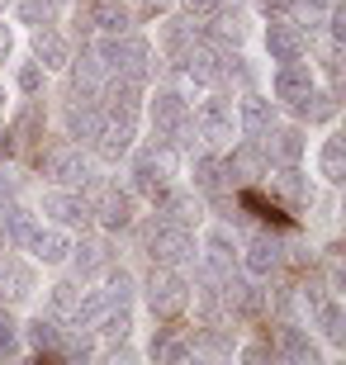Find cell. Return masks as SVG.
<instances>
[{"label":"cell","mask_w":346,"mask_h":365,"mask_svg":"<svg viewBox=\"0 0 346 365\" xmlns=\"http://www.w3.org/2000/svg\"><path fill=\"white\" fill-rule=\"evenodd\" d=\"M138 237H143V252L152 257V266H185L200 252L195 228H180V223H171V218H161V214L147 218L143 228H138Z\"/></svg>","instance_id":"1"},{"label":"cell","mask_w":346,"mask_h":365,"mask_svg":"<svg viewBox=\"0 0 346 365\" xmlns=\"http://www.w3.org/2000/svg\"><path fill=\"white\" fill-rule=\"evenodd\" d=\"M95 57H100L105 76H128L138 86L152 76V48H147V38H138L133 29L128 34H105L100 48H95Z\"/></svg>","instance_id":"2"},{"label":"cell","mask_w":346,"mask_h":365,"mask_svg":"<svg viewBox=\"0 0 346 365\" xmlns=\"http://www.w3.org/2000/svg\"><path fill=\"white\" fill-rule=\"evenodd\" d=\"M86 200H91L95 218H100V228L105 232H123V228H133V218H138V200H133V190H123L119 180H86Z\"/></svg>","instance_id":"3"},{"label":"cell","mask_w":346,"mask_h":365,"mask_svg":"<svg viewBox=\"0 0 346 365\" xmlns=\"http://www.w3.org/2000/svg\"><path fill=\"white\" fill-rule=\"evenodd\" d=\"M143 299H147V309H152V318L171 323L190 304V280L180 275V266H152V275L143 280Z\"/></svg>","instance_id":"4"},{"label":"cell","mask_w":346,"mask_h":365,"mask_svg":"<svg viewBox=\"0 0 346 365\" xmlns=\"http://www.w3.org/2000/svg\"><path fill=\"white\" fill-rule=\"evenodd\" d=\"M147 114H152V133L166 148H185L190 138V100L175 86H161L152 100H147Z\"/></svg>","instance_id":"5"},{"label":"cell","mask_w":346,"mask_h":365,"mask_svg":"<svg viewBox=\"0 0 346 365\" xmlns=\"http://www.w3.org/2000/svg\"><path fill=\"white\" fill-rule=\"evenodd\" d=\"M190 123H195L200 138H209V143H233V138H238V109H233V95H223L218 86H213V91L200 100V109L190 114Z\"/></svg>","instance_id":"6"},{"label":"cell","mask_w":346,"mask_h":365,"mask_svg":"<svg viewBox=\"0 0 346 365\" xmlns=\"http://www.w3.org/2000/svg\"><path fill=\"white\" fill-rule=\"evenodd\" d=\"M43 214L53 218L57 228H86V223L95 218V209H91V200H86V190L57 185V190L43 195Z\"/></svg>","instance_id":"7"},{"label":"cell","mask_w":346,"mask_h":365,"mask_svg":"<svg viewBox=\"0 0 346 365\" xmlns=\"http://www.w3.org/2000/svg\"><path fill=\"white\" fill-rule=\"evenodd\" d=\"M161 185H171V148L166 143H157V148H147L133 157V195L157 200Z\"/></svg>","instance_id":"8"},{"label":"cell","mask_w":346,"mask_h":365,"mask_svg":"<svg viewBox=\"0 0 346 365\" xmlns=\"http://www.w3.org/2000/svg\"><path fill=\"white\" fill-rule=\"evenodd\" d=\"M228 166V185H252V180L270 176V157L261 143H252V138H242V143H233V152L223 157Z\"/></svg>","instance_id":"9"},{"label":"cell","mask_w":346,"mask_h":365,"mask_svg":"<svg viewBox=\"0 0 346 365\" xmlns=\"http://www.w3.org/2000/svg\"><path fill=\"white\" fill-rule=\"evenodd\" d=\"M242 266H247V275H256V280H270V275L285 266V242L266 228L252 232V237H247V252H242Z\"/></svg>","instance_id":"10"},{"label":"cell","mask_w":346,"mask_h":365,"mask_svg":"<svg viewBox=\"0 0 346 365\" xmlns=\"http://www.w3.org/2000/svg\"><path fill=\"white\" fill-rule=\"evenodd\" d=\"M157 214H161V218H171V223H180V228H200L204 200L195 195V190L161 185V190H157Z\"/></svg>","instance_id":"11"},{"label":"cell","mask_w":346,"mask_h":365,"mask_svg":"<svg viewBox=\"0 0 346 365\" xmlns=\"http://www.w3.org/2000/svg\"><path fill=\"white\" fill-rule=\"evenodd\" d=\"M71 261H76V275L86 284V280H100L119 261V252H114L109 237H81V242H71Z\"/></svg>","instance_id":"12"},{"label":"cell","mask_w":346,"mask_h":365,"mask_svg":"<svg viewBox=\"0 0 346 365\" xmlns=\"http://www.w3.org/2000/svg\"><path fill=\"white\" fill-rule=\"evenodd\" d=\"M313 86H318V76H313V67H308L304 57H299V62H275V76H270L275 100L299 105V100H308V91H313Z\"/></svg>","instance_id":"13"},{"label":"cell","mask_w":346,"mask_h":365,"mask_svg":"<svg viewBox=\"0 0 346 365\" xmlns=\"http://www.w3.org/2000/svg\"><path fill=\"white\" fill-rule=\"evenodd\" d=\"M266 53L270 62H299L308 53V34L294 19H266Z\"/></svg>","instance_id":"14"},{"label":"cell","mask_w":346,"mask_h":365,"mask_svg":"<svg viewBox=\"0 0 346 365\" xmlns=\"http://www.w3.org/2000/svg\"><path fill=\"white\" fill-rule=\"evenodd\" d=\"M190 171H195V176H190V185H195V195H200L204 204L223 200L228 190H233V185H228V166H223V157H218V152H200Z\"/></svg>","instance_id":"15"},{"label":"cell","mask_w":346,"mask_h":365,"mask_svg":"<svg viewBox=\"0 0 346 365\" xmlns=\"http://www.w3.org/2000/svg\"><path fill=\"white\" fill-rule=\"evenodd\" d=\"M43 171L57 180V185H86L91 180V166H86V157H81L76 143H62V148H53L48 157H43Z\"/></svg>","instance_id":"16"},{"label":"cell","mask_w":346,"mask_h":365,"mask_svg":"<svg viewBox=\"0 0 346 365\" xmlns=\"http://www.w3.org/2000/svg\"><path fill=\"white\" fill-rule=\"evenodd\" d=\"M100 123H105V109H100V100H86V95H71L67 105V143H95V133H100Z\"/></svg>","instance_id":"17"},{"label":"cell","mask_w":346,"mask_h":365,"mask_svg":"<svg viewBox=\"0 0 346 365\" xmlns=\"http://www.w3.org/2000/svg\"><path fill=\"white\" fill-rule=\"evenodd\" d=\"M86 24L95 34H128L133 29V10L123 5V0H86Z\"/></svg>","instance_id":"18"},{"label":"cell","mask_w":346,"mask_h":365,"mask_svg":"<svg viewBox=\"0 0 346 365\" xmlns=\"http://www.w3.org/2000/svg\"><path fill=\"white\" fill-rule=\"evenodd\" d=\"M0 232H5V247H14V252H24V247L34 242V232H39V218L29 214L24 204L5 200V204H0Z\"/></svg>","instance_id":"19"},{"label":"cell","mask_w":346,"mask_h":365,"mask_svg":"<svg viewBox=\"0 0 346 365\" xmlns=\"http://www.w3.org/2000/svg\"><path fill=\"white\" fill-rule=\"evenodd\" d=\"M133 133H138V123L105 119V123H100V133H95V143H91V148L100 152V162H119V157H128V152H133Z\"/></svg>","instance_id":"20"},{"label":"cell","mask_w":346,"mask_h":365,"mask_svg":"<svg viewBox=\"0 0 346 365\" xmlns=\"http://www.w3.org/2000/svg\"><path fill=\"white\" fill-rule=\"evenodd\" d=\"M275 128V109H270L266 95H242L238 105V133H247L252 143H261V138Z\"/></svg>","instance_id":"21"},{"label":"cell","mask_w":346,"mask_h":365,"mask_svg":"<svg viewBox=\"0 0 346 365\" xmlns=\"http://www.w3.org/2000/svg\"><path fill=\"white\" fill-rule=\"evenodd\" d=\"M34 62H39L43 71H67L71 62V43L57 34V29H34Z\"/></svg>","instance_id":"22"},{"label":"cell","mask_w":346,"mask_h":365,"mask_svg":"<svg viewBox=\"0 0 346 365\" xmlns=\"http://www.w3.org/2000/svg\"><path fill=\"white\" fill-rule=\"evenodd\" d=\"M275 356H285V361H294V365H313L318 361V346H313V337H308L299 323H280V332H275Z\"/></svg>","instance_id":"23"},{"label":"cell","mask_w":346,"mask_h":365,"mask_svg":"<svg viewBox=\"0 0 346 365\" xmlns=\"http://www.w3.org/2000/svg\"><path fill=\"white\" fill-rule=\"evenodd\" d=\"M308 313H313V323H318V332L332 346H342L346 341V313H342V299L337 294H318L313 304H308Z\"/></svg>","instance_id":"24"},{"label":"cell","mask_w":346,"mask_h":365,"mask_svg":"<svg viewBox=\"0 0 346 365\" xmlns=\"http://www.w3.org/2000/svg\"><path fill=\"white\" fill-rule=\"evenodd\" d=\"M34 261H43V266H62V261L71 257V237L62 228H43L39 223V232H34V242L24 247Z\"/></svg>","instance_id":"25"},{"label":"cell","mask_w":346,"mask_h":365,"mask_svg":"<svg viewBox=\"0 0 346 365\" xmlns=\"http://www.w3.org/2000/svg\"><path fill=\"white\" fill-rule=\"evenodd\" d=\"M24 346L39 356H53L57 351V337H62V318H53V313H39V318H29L24 327Z\"/></svg>","instance_id":"26"},{"label":"cell","mask_w":346,"mask_h":365,"mask_svg":"<svg viewBox=\"0 0 346 365\" xmlns=\"http://www.w3.org/2000/svg\"><path fill=\"white\" fill-rule=\"evenodd\" d=\"M270 185H275V195L290 204V209H308V204H313V185H308V176L299 171V162L280 166V176L270 180Z\"/></svg>","instance_id":"27"},{"label":"cell","mask_w":346,"mask_h":365,"mask_svg":"<svg viewBox=\"0 0 346 365\" xmlns=\"http://www.w3.org/2000/svg\"><path fill=\"white\" fill-rule=\"evenodd\" d=\"M318 176L327 180V185H342L346 180V138L342 133H327L318 148Z\"/></svg>","instance_id":"28"},{"label":"cell","mask_w":346,"mask_h":365,"mask_svg":"<svg viewBox=\"0 0 346 365\" xmlns=\"http://www.w3.org/2000/svg\"><path fill=\"white\" fill-rule=\"evenodd\" d=\"M5 128H10V143H14V148H29V143H39V138H43V109L29 100V105L19 109V114H14Z\"/></svg>","instance_id":"29"},{"label":"cell","mask_w":346,"mask_h":365,"mask_svg":"<svg viewBox=\"0 0 346 365\" xmlns=\"http://www.w3.org/2000/svg\"><path fill=\"white\" fill-rule=\"evenodd\" d=\"M0 275H5V289H10V304H19V299L34 294V284H39V275H34V266H24V261L14 257H0Z\"/></svg>","instance_id":"30"},{"label":"cell","mask_w":346,"mask_h":365,"mask_svg":"<svg viewBox=\"0 0 346 365\" xmlns=\"http://www.w3.org/2000/svg\"><path fill=\"white\" fill-rule=\"evenodd\" d=\"M294 109H299V119H308V123H332L337 119V95L313 86V91H308V100H299Z\"/></svg>","instance_id":"31"},{"label":"cell","mask_w":346,"mask_h":365,"mask_svg":"<svg viewBox=\"0 0 346 365\" xmlns=\"http://www.w3.org/2000/svg\"><path fill=\"white\" fill-rule=\"evenodd\" d=\"M204 252H209V271H218V275L238 266V247H233L228 232H209V237H204Z\"/></svg>","instance_id":"32"},{"label":"cell","mask_w":346,"mask_h":365,"mask_svg":"<svg viewBox=\"0 0 346 365\" xmlns=\"http://www.w3.org/2000/svg\"><path fill=\"white\" fill-rule=\"evenodd\" d=\"M147 351L157 356V361H190V341L185 337H175L171 327H161V332H152V346H147Z\"/></svg>","instance_id":"33"},{"label":"cell","mask_w":346,"mask_h":365,"mask_svg":"<svg viewBox=\"0 0 346 365\" xmlns=\"http://www.w3.org/2000/svg\"><path fill=\"white\" fill-rule=\"evenodd\" d=\"M76 299H81V280H57L53 289H48V313L67 323L71 309H76Z\"/></svg>","instance_id":"34"},{"label":"cell","mask_w":346,"mask_h":365,"mask_svg":"<svg viewBox=\"0 0 346 365\" xmlns=\"http://www.w3.org/2000/svg\"><path fill=\"white\" fill-rule=\"evenodd\" d=\"M14 14H19V24L43 29V24H53V0H19Z\"/></svg>","instance_id":"35"},{"label":"cell","mask_w":346,"mask_h":365,"mask_svg":"<svg viewBox=\"0 0 346 365\" xmlns=\"http://www.w3.org/2000/svg\"><path fill=\"white\" fill-rule=\"evenodd\" d=\"M105 284H109V289H105L109 304H128V299H133V275L123 271V266H119V271L109 266V271H105Z\"/></svg>","instance_id":"36"},{"label":"cell","mask_w":346,"mask_h":365,"mask_svg":"<svg viewBox=\"0 0 346 365\" xmlns=\"http://www.w3.org/2000/svg\"><path fill=\"white\" fill-rule=\"evenodd\" d=\"M19 351H24V341H19V323H14L10 313H0V361H14Z\"/></svg>","instance_id":"37"},{"label":"cell","mask_w":346,"mask_h":365,"mask_svg":"<svg viewBox=\"0 0 346 365\" xmlns=\"http://www.w3.org/2000/svg\"><path fill=\"white\" fill-rule=\"evenodd\" d=\"M43 76H48V71H43L39 62H24L14 81H19V91H24V95H39V91H43Z\"/></svg>","instance_id":"38"},{"label":"cell","mask_w":346,"mask_h":365,"mask_svg":"<svg viewBox=\"0 0 346 365\" xmlns=\"http://www.w3.org/2000/svg\"><path fill=\"white\" fill-rule=\"evenodd\" d=\"M261 10H266V19H294V5L299 0H256Z\"/></svg>","instance_id":"39"},{"label":"cell","mask_w":346,"mask_h":365,"mask_svg":"<svg viewBox=\"0 0 346 365\" xmlns=\"http://www.w3.org/2000/svg\"><path fill=\"white\" fill-rule=\"evenodd\" d=\"M242 356H247V361H266V356H275V346H261V341H256V346H247Z\"/></svg>","instance_id":"40"},{"label":"cell","mask_w":346,"mask_h":365,"mask_svg":"<svg viewBox=\"0 0 346 365\" xmlns=\"http://www.w3.org/2000/svg\"><path fill=\"white\" fill-rule=\"evenodd\" d=\"M10 53H14V34L0 24V57H10Z\"/></svg>","instance_id":"41"},{"label":"cell","mask_w":346,"mask_h":365,"mask_svg":"<svg viewBox=\"0 0 346 365\" xmlns=\"http://www.w3.org/2000/svg\"><path fill=\"white\" fill-rule=\"evenodd\" d=\"M5 200H14V180L0 171V204H5Z\"/></svg>","instance_id":"42"},{"label":"cell","mask_w":346,"mask_h":365,"mask_svg":"<svg viewBox=\"0 0 346 365\" xmlns=\"http://www.w3.org/2000/svg\"><path fill=\"white\" fill-rule=\"evenodd\" d=\"M190 5H195V10H218L223 0H190Z\"/></svg>","instance_id":"43"},{"label":"cell","mask_w":346,"mask_h":365,"mask_svg":"<svg viewBox=\"0 0 346 365\" xmlns=\"http://www.w3.org/2000/svg\"><path fill=\"white\" fill-rule=\"evenodd\" d=\"M0 309H10V289H5V275H0Z\"/></svg>","instance_id":"44"},{"label":"cell","mask_w":346,"mask_h":365,"mask_svg":"<svg viewBox=\"0 0 346 365\" xmlns=\"http://www.w3.org/2000/svg\"><path fill=\"white\" fill-rule=\"evenodd\" d=\"M143 10H166V0H143Z\"/></svg>","instance_id":"45"},{"label":"cell","mask_w":346,"mask_h":365,"mask_svg":"<svg viewBox=\"0 0 346 365\" xmlns=\"http://www.w3.org/2000/svg\"><path fill=\"white\" fill-rule=\"evenodd\" d=\"M0 114H5V81H0Z\"/></svg>","instance_id":"46"},{"label":"cell","mask_w":346,"mask_h":365,"mask_svg":"<svg viewBox=\"0 0 346 365\" xmlns=\"http://www.w3.org/2000/svg\"><path fill=\"white\" fill-rule=\"evenodd\" d=\"M0 10H5V0H0Z\"/></svg>","instance_id":"47"},{"label":"cell","mask_w":346,"mask_h":365,"mask_svg":"<svg viewBox=\"0 0 346 365\" xmlns=\"http://www.w3.org/2000/svg\"><path fill=\"white\" fill-rule=\"evenodd\" d=\"M332 5H337V0H332Z\"/></svg>","instance_id":"48"}]
</instances>
